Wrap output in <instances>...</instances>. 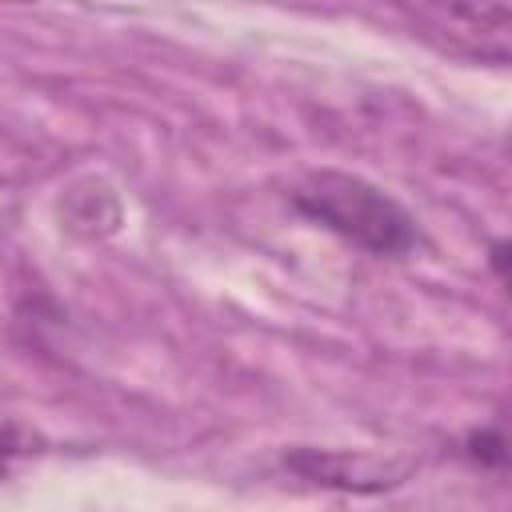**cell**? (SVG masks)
I'll return each mask as SVG.
<instances>
[{
    "mask_svg": "<svg viewBox=\"0 0 512 512\" xmlns=\"http://www.w3.org/2000/svg\"><path fill=\"white\" fill-rule=\"evenodd\" d=\"M412 20L424 28V36L440 32V44L476 60H496L504 64L512 44H508V28H512V8L508 4H448V8H412Z\"/></svg>",
    "mask_w": 512,
    "mask_h": 512,
    "instance_id": "obj_2",
    "label": "cell"
},
{
    "mask_svg": "<svg viewBox=\"0 0 512 512\" xmlns=\"http://www.w3.org/2000/svg\"><path fill=\"white\" fill-rule=\"evenodd\" d=\"M292 204L300 216H308L312 224L336 232L340 240L356 244L368 256H408L420 244V228L412 220V212L392 200L384 188H376L364 176L352 172H312L296 192Z\"/></svg>",
    "mask_w": 512,
    "mask_h": 512,
    "instance_id": "obj_1",
    "label": "cell"
},
{
    "mask_svg": "<svg viewBox=\"0 0 512 512\" xmlns=\"http://www.w3.org/2000/svg\"><path fill=\"white\" fill-rule=\"evenodd\" d=\"M288 468L304 472L316 484H332V488H384L392 484L388 468L372 464L368 456H328V452H292Z\"/></svg>",
    "mask_w": 512,
    "mask_h": 512,
    "instance_id": "obj_3",
    "label": "cell"
},
{
    "mask_svg": "<svg viewBox=\"0 0 512 512\" xmlns=\"http://www.w3.org/2000/svg\"><path fill=\"white\" fill-rule=\"evenodd\" d=\"M468 456L472 460H480V464H492V468H500L504 464V436H500V428H484V432H472L468 436Z\"/></svg>",
    "mask_w": 512,
    "mask_h": 512,
    "instance_id": "obj_4",
    "label": "cell"
},
{
    "mask_svg": "<svg viewBox=\"0 0 512 512\" xmlns=\"http://www.w3.org/2000/svg\"><path fill=\"white\" fill-rule=\"evenodd\" d=\"M488 264L496 268V276L504 280V264H508V240H496L492 244V256H488Z\"/></svg>",
    "mask_w": 512,
    "mask_h": 512,
    "instance_id": "obj_6",
    "label": "cell"
},
{
    "mask_svg": "<svg viewBox=\"0 0 512 512\" xmlns=\"http://www.w3.org/2000/svg\"><path fill=\"white\" fill-rule=\"evenodd\" d=\"M20 452H24V436H20V428L8 424V420H0V480L12 472V464H16Z\"/></svg>",
    "mask_w": 512,
    "mask_h": 512,
    "instance_id": "obj_5",
    "label": "cell"
}]
</instances>
